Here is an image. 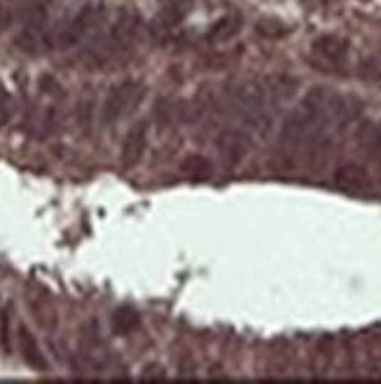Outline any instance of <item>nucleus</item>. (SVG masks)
Returning <instances> with one entry per match:
<instances>
[{"mask_svg": "<svg viewBox=\"0 0 381 384\" xmlns=\"http://www.w3.org/2000/svg\"><path fill=\"white\" fill-rule=\"evenodd\" d=\"M143 99V85L136 82V80H124V82H117L110 87L108 96L103 101L101 115L103 122H117V119L124 117L129 110L139 106V101Z\"/></svg>", "mask_w": 381, "mask_h": 384, "instance_id": "1", "label": "nucleus"}, {"mask_svg": "<svg viewBox=\"0 0 381 384\" xmlns=\"http://www.w3.org/2000/svg\"><path fill=\"white\" fill-rule=\"evenodd\" d=\"M141 33V17L136 12H122L103 40L101 57H119L136 45Z\"/></svg>", "mask_w": 381, "mask_h": 384, "instance_id": "2", "label": "nucleus"}, {"mask_svg": "<svg viewBox=\"0 0 381 384\" xmlns=\"http://www.w3.org/2000/svg\"><path fill=\"white\" fill-rule=\"evenodd\" d=\"M101 14H103V10H101V7H96V5L82 7V10H80L75 17H73L66 23V26H63L59 33L54 36V43L52 45L54 47H61V50H68V47L80 45L96 26H99Z\"/></svg>", "mask_w": 381, "mask_h": 384, "instance_id": "3", "label": "nucleus"}, {"mask_svg": "<svg viewBox=\"0 0 381 384\" xmlns=\"http://www.w3.org/2000/svg\"><path fill=\"white\" fill-rule=\"evenodd\" d=\"M45 23H47V5L43 0L28 3L26 10H23V26L19 31V36L14 38V45H17L21 52L33 54L40 47V43H43Z\"/></svg>", "mask_w": 381, "mask_h": 384, "instance_id": "4", "label": "nucleus"}, {"mask_svg": "<svg viewBox=\"0 0 381 384\" xmlns=\"http://www.w3.org/2000/svg\"><path fill=\"white\" fill-rule=\"evenodd\" d=\"M311 52L323 66L342 68L348 61V54H351V43H348L346 38L337 36V33H326V36H318L313 40Z\"/></svg>", "mask_w": 381, "mask_h": 384, "instance_id": "5", "label": "nucleus"}, {"mask_svg": "<svg viewBox=\"0 0 381 384\" xmlns=\"http://www.w3.org/2000/svg\"><path fill=\"white\" fill-rule=\"evenodd\" d=\"M332 181H335V186L339 190L348 192V195H367V192L372 190V186H375L367 166H363L358 162L339 164L335 169V176H332Z\"/></svg>", "mask_w": 381, "mask_h": 384, "instance_id": "6", "label": "nucleus"}, {"mask_svg": "<svg viewBox=\"0 0 381 384\" xmlns=\"http://www.w3.org/2000/svg\"><path fill=\"white\" fill-rule=\"evenodd\" d=\"M250 146H253V141L243 129H225L218 136V150H220V159L227 169L239 166L248 157Z\"/></svg>", "mask_w": 381, "mask_h": 384, "instance_id": "7", "label": "nucleus"}, {"mask_svg": "<svg viewBox=\"0 0 381 384\" xmlns=\"http://www.w3.org/2000/svg\"><path fill=\"white\" fill-rule=\"evenodd\" d=\"M145 148H148V122L141 119V122L132 124V129L127 132L124 141H122V153H119L122 169L139 166V162L145 155Z\"/></svg>", "mask_w": 381, "mask_h": 384, "instance_id": "8", "label": "nucleus"}, {"mask_svg": "<svg viewBox=\"0 0 381 384\" xmlns=\"http://www.w3.org/2000/svg\"><path fill=\"white\" fill-rule=\"evenodd\" d=\"M17 345H19V354L23 358V363H26L28 368H33V370H38V373L50 370V363H47L45 351L40 349L36 335L31 333L23 324L17 328Z\"/></svg>", "mask_w": 381, "mask_h": 384, "instance_id": "9", "label": "nucleus"}, {"mask_svg": "<svg viewBox=\"0 0 381 384\" xmlns=\"http://www.w3.org/2000/svg\"><path fill=\"white\" fill-rule=\"evenodd\" d=\"M241 26H243V19L239 17V14H225V17H220L213 26L206 31V40L213 45L230 43L234 36H239Z\"/></svg>", "mask_w": 381, "mask_h": 384, "instance_id": "10", "label": "nucleus"}, {"mask_svg": "<svg viewBox=\"0 0 381 384\" xmlns=\"http://www.w3.org/2000/svg\"><path fill=\"white\" fill-rule=\"evenodd\" d=\"M178 171L190 181H208L210 176H213V164H210V159L206 155L192 153V155H185L181 159Z\"/></svg>", "mask_w": 381, "mask_h": 384, "instance_id": "11", "label": "nucleus"}, {"mask_svg": "<svg viewBox=\"0 0 381 384\" xmlns=\"http://www.w3.org/2000/svg\"><path fill=\"white\" fill-rule=\"evenodd\" d=\"M190 5H192L190 0H171V3H166L159 10V14H157L155 26H159V28H173V26H178V23L185 19V14L190 12Z\"/></svg>", "mask_w": 381, "mask_h": 384, "instance_id": "12", "label": "nucleus"}, {"mask_svg": "<svg viewBox=\"0 0 381 384\" xmlns=\"http://www.w3.org/2000/svg\"><path fill=\"white\" fill-rule=\"evenodd\" d=\"M141 328V314L134 307H119L112 314V331L115 335H132Z\"/></svg>", "mask_w": 381, "mask_h": 384, "instance_id": "13", "label": "nucleus"}, {"mask_svg": "<svg viewBox=\"0 0 381 384\" xmlns=\"http://www.w3.org/2000/svg\"><path fill=\"white\" fill-rule=\"evenodd\" d=\"M290 23H286L279 17H260L255 21V33L264 40H281L290 33Z\"/></svg>", "mask_w": 381, "mask_h": 384, "instance_id": "14", "label": "nucleus"}, {"mask_svg": "<svg viewBox=\"0 0 381 384\" xmlns=\"http://www.w3.org/2000/svg\"><path fill=\"white\" fill-rule=\"evenodd\" d=\"M12 115H14V99L5 87H0V129H5L12 122Z\"/></svg>", "mask_w": 381, "mask_h": 384, "instance_id": "15", "label": "nucleus"}, {"mask_svg": "<svg viewBox=\"0 0 381 384\" xmlns=\"http://www.w3.org/2000/svg\"><path fill=\"white\" fill-rule=\"evenodd\" d=\"M0 347L5 354L12 351V331H10V311H3L0 316Z\"/></svg>", "mask_w": 381, "mask_h": 384, "instance_id": "16", "label": "nucleus"}, {"mask_svg": "<svg viewBox=\"0 0 381 384\" xmlns=\"http://www.w3.org/2000/svg\"><path fill=\"white\" fill-rule=\"evenodd\" d=\"M92 108H94V101H92V94L85 96V99H80V106H77V117H80V124L89 129V124H92Z\"/></svg>", "mask_w": 381, "mask_h": 384, "instance_id": "17", "label": "nucleus"}, {"mask_svg": "<svg viewBox=\"0 0 381 384\" xmlns=\"http://www.w3.org/2000/svg\"><path fill=\"white\" fill-rule=\"evenodd\" d=\"M367 148H370V155L377 157L379 162H381V124L379 127H372V129H370Z\"/></svg>", "mask_w": 381, "mask_h": 384, "instance_id": "18", "label": "nucleus"}, {"mask_svg": "<svg viewBox=\"0 0 381 384\" xmlns=\"http://www.w3.org/2000/svg\"><path fill=\"white\" fill-rule=\"evenodd\" d=\"M14 21V10L12 7H0V33H5Z\"/></svg>", "mask_w": 381, "mask_h": 384, "instance_id": "19", "label": "nucleus"}, {"mask_svg": "<svg viewBox=\"0 0 381 384\" xmlns=\"http://www.w3.org/2000/svg\"><path fill=\"white\" fill-rule=\"evenodd\" d=\"M0 316H3V305H0Z\"/></svg>", "mask_w": 381, "mask_h": 384, "instance_id": "20", "label": "nucleus"}]
</instances>
